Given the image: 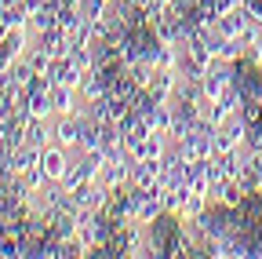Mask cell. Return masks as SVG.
Instances as JSON below:
<instances>
[{
	"mask_svg": "<svg viewBox=\"0 0 262 259\" xmlns=\"http://www.w3.org/2000/svg\"><path fill=\"white\" fill-rule=\"evenodd\" d=\"M58 143H62V146L77 143V124H73V121H62V124H58Z\"/></svg>",
	"mask_w": 262,
	"mask_h": 259,
	"instance_id": "2",
	"label": "cell"
},
{
	"mask_svg": "<svg viewBox=\"0 0 262 259\" xmlns=\"http://www.w3.org/2000/svg\"><path fill=\"white\" fill-rule=\"evenodd\" d=\"M44 165H48L44 172H48L51 179H62V172H66V168H62V153H58V150H51V153H44Z\"/></svg>",
	"mask_w": 262,
	"mask_h": 259,
	"instance_id": "1",
	"label": "cell"
}]
</instances>
